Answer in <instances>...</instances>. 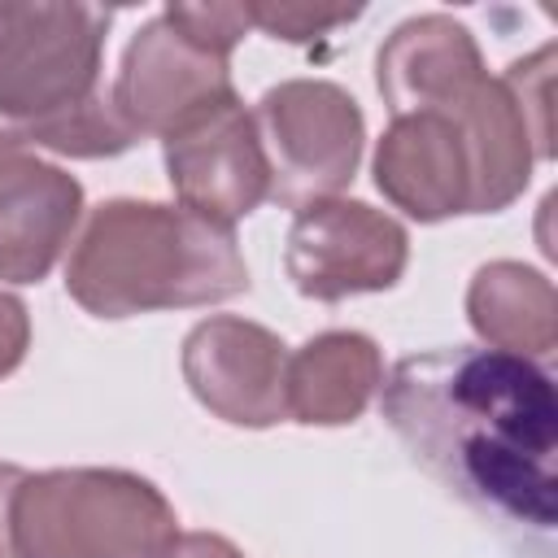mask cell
I'll return each mask as SVG.
<instances>
[{
  "label": "cell",
  "mask_w": 558,
  "mask_h": 558,
  "mask_svg": "<svg viewBox=\"0 0 558 558\" xmlns=\"http://www.w3.org/2000/svg\"><path fill=\"white\" fill-rule=\"evenodd\" d=\"M384 418L466 506L549 532L558 519L554 379L501 349H427L384 379Z\"/></svg>",
  "instance_id": "6da1fadb"
},
{
  "label": "cell",
  "mask_w": 558,
  "mask_h": 558,
  "mask_svg": "<svg viewBox=\"0 0 558 558\" xmlns=\"http://www.w3.org/2000/svg\"><path fill=\"white\" fill-rule=\"evenodd\" d=\"M65 292L92 318L196 310L248 292L235 231L183 205L100 201L65 257Z\"/></svg>",
  "instance_id": "7a4b0ae2"
},
{
  "label": "cell",
  "mask_w": 558,
  "mask_h": 558,
  "mask_svg": "<svg viewBox=\"0 0 558 558\" xmlns=\"http://www.w3.org/2000/svg\"><path fill=\"white\" fill-rule=\"evenodd\" d=\"M174 536L166 493L122 466L26 471L13 497L17 558H157Z\"/></svg>",
  "instance_id": "3957f363"
},
{
  "label": "cell",
  "mask_w": 558,
  "mask_h": 558,
  "mask_svg": "<svg viewBox=\"0 0 558 558\" xmlns=\"http://www.w3.org/2000/svg\"><path fill=\"white\" fill-rule=\"evenodd\" d=\"M109 22L100 4H0V118L26 131L100 96Z\"/></svg>",
  "instance_id": "277c9868"
},
{
  "label": "cell",
  "mask_w": 558,
  "mask_h": 558,
  "mask_svg": "<svg viewBox=\"0 0 558 558\" xmlns=\"http://www.w3.org/2000/svg\"><path fill=\"white\" fill-rule=\"evenodd\" d=\"M253 126L270 166V201L301 209L336 196L362 161V105L327 78H283L262 92Z\"/></svg>",
  "instance_id": "5b68a950"
},
{
  "label": "cell",
  "mask_w": 558,
  "mask_h": 558,
  "mask_svg": "<svg viewBox=\"0 0 558 558\" xmlns=\"http://www.w3.org/2000/svg\"><path fill=\"white\" fill-rule=\"evenodd\" d=\"M410 266L405 227L353 196H327L301 205L288 240L283 270L310 301H344L362 292H388Z\"/></svg>",
  "instance_id": "8992f818"
},
{
  "label": "cell",
  "mask_w": 558,
  "mask_h": 558,
  "mask_svg": "<svg viewBox=\"0 0 558 558\" xmlns=\"http://www.w3.org/2000/svg\"><path fill=\"white\" fill-rule=\"evenodd\" d=\"M235 96L240 92L231 83V57L196 44L166 13L148 17L131 35L109 87V100L135 140H166Z\"/></svg>",
  "instance_id": "52a82bcc"
},
{
  "label": "cell",
  "mask_w": 558,
  "mask_h": 558,
  "mask_svg": "<svg viewBox=\"0 0 558 558\" xmlns=\"http://www.w3.org/2000/svg\"><path fill=\"white\" fill-rule=\"evenodd\" d=\"M192 397L231 427H275L288 418V344L240 314L201 318L179 353Z\"/></svg>",
  "instance_id": "ba28073f"
},
{
  "label": "cell",
  "mask_w": 558,
  "mask_h": 558,
  "mask_svg": "<svg viewBox=\"0 0 558 558\" xmlns=\"http://www.w3.org/2000/svg\"><path fill=\"white\" fill-rule=\"evenodd\" d=\"M174 201L218 227H235L270 201V166L244 100H227L161 140Z\"/></svg>",
  "instance_id": "9c48e42d"
},
{
  "label": "cell",
  "mask_w": 558,
  "mask_h": 558,
  "mask_svg": "<svg viewBox=\"0 0 558 558\" xmlns=\"http://www.w3.org/2000/svg\"><path fill=\"white\" fill-rule=\"evenodd\" d=\"M375 187L414 222L475 209V161L462 126L440 109L397 113L375 144Z\"/></svg>",
  "instance_id": "30bf717a"
},
{
  "label": "cell",
  "mask_w": 558,
  "mask_h": 558,
  "mask_svg": "<svg viewBox=\"0 0 558 558\" xmlns=\"http://www.w3.org/2000/svg\"><path fill=\"white\" fill-rule=\"evenodd\" d=\"M480 74L488 70L475 35L449 13L405 17L375 52V87L392 118L414 109H440Z\"/></svg>",
  "instance_id": "8fae6325"
},
{
  "label": "cell",
  "mask_w": 558,
  "mask_h": 558,
  "mask_svg": "<svg viewBox=\"0 0 558 558\" xmlns=\"http://www.w3.org/2000/svg\"><path fill=\"white\" fill-rule=\"evenodd\" d=\"M83 222V183L35 157L0 192V279L39 283L74 244Z\"/></svg>",
  "instance_id": "7c38bea8"
},
{
  "label": "cell",
  "mask_w": 558,
  "mask_h": 558,
  "mask_svg": "<svg viewBox=\"0 0 558 558\" xmlns=\"http://www.w3.org/2000/svg\"><path fill=\"white\" fill-rule=\"evenodd\" d=\"M384 388V357L366 331H318L288 353V418L305 427H344Z\"/></svg>",
  "instance_id": "4fadbf2b"
},
{
  "label": "cell",
  "mask_w": 558,
  "mask_h": 558,
  "mask_svg": "<svg viewBox=\"0 0 558 558\" xmlns=\"http://www.w3.org/2000/svg\"><path fill=\"white\" fill-rule=\"evenodd\" d=\"M466 323L484 349L536 362L558 344V292L536 266L484 262L466 283Z\"/></svg>",
  "instance_id": "5bb4252c"
},
{
  "label": "cell",
  "mask_w": 558,
  "mask_h": 558,
  "mask_svg": "<svg viewBox=\"0 0 558 558\" xmlns=\"http://www.w3.org/2000/svg\"><path fill=\"white\" fill-rule=\"evenodd\" d=\"M35 153L48 148V153H61V157H83V161H96V157H118L126 148H135L140 140L131 135V126L118 118L109 92L92 96L87 105L52 118V122H39V126H26L17 131Z\"/></svg>",
  "instance_id": "9a60e30c"
},
{
  "label": "cell",
  "mask_w": 558,
  "mask_h": 558,
  "mask_svg": "<svg viewBox=\"0 0 558 558\" xmlns=\"http://www.w3.org/2000/svg\"><path fill=\"white\" fill-rule=\"evenodd\" d=\"M244 9H248V26L283 44H310L362 17V4H310V0H244Z\"/></svg>",
  "instance_id": "2e32d148"
},
{
  "label": "cell",
  "mask_w": 558,
  "mask_h": 558,
  "mask_svg": "<svg viewBox=\"0 0 558 558\" xmlns=\"http://www.w3.org/2000/svg\"><path fill=\"white\" fill-rule=\"evenodd\" d=\"M549 65H554V44L536 48L532 57L514 61L501 74L506 87L514 92L519 109H523V122H527L532 140H536V161H549L554 157V140H549V78H554V70Z\"/></svg>",
  "instance_id": "e0dca14e"
},
{
  "label": "cell",
  "mask_w": 558,
  "mask_h": 558,
  "mask_svg": "<svg viewBox=\"0 0 558 558\" xmlns=\"http://www.w3.org/2000/svg\"><path fill=\"white\" fill-rule=\"evenodd\" d=\"M179 31H187L196 44L231 57V48L253 31L244 0H205V4H166L161 9Z\"/></svg>",
  "instance_id": "ac0fdd59"
},
{
  "label": "cell",
  "mask_w": 558,
  "mask_h": 558,
  "mask_svg": "<svg viewBox=\"0 0 558 558\" xmlns=\"http://www.w3.org/2000/svg\"><path fill=\"white\" fill-rule=\"evenodd\" d=\"M26 349H31V314H26L22 296L0 288V379L22 366Z\"/></svg>",
  "instance_id": "d6986e66"
},
{
  "label": "cell",
  "mask_w": 558,
  "mask_h": 558,
  "mask_svg": "<svg viewBox=\"0 0 558 558\" xmlns=\"http://www.w3.org/2000/svg\"><path fill=\"white\" fill-rule=\"evenodd\" d=\"M157 558H244V549L218 532H179Z\"/></svg>",
  "instance_id": "ffe728a7"
},
{
  "label": "cell",
  "mask_w": 558,
  "mask_h": 558,
  "mask_svg": "<svg viewBox=\"0 0 558 558\" xmlns=\"http://www.w3.org/2000/svg\"><path fill=\"white\" fill-rule=\"evenodd\" d=\"M26 471L17 462H0V558H17V545H13V497L22 488Z\"/></svg>",
  "instance_id": "44dd1931"
},
{
  "label": "cell",
  "mask_w": 558,
  "mask_h": 558,
  "mask_svg": "<svg viewBox=\"0 0 558 558\" xmlns=\"http://www.w3.org/2000/svg\"><path fill=\"white\" fill-rule=\"evenodd\" d=\"M35 157H39V153H35L17 131H0V192H4V183H9L13 174H22Z\"/></svg>",
  "instance_id": "7402d4cb"
}]
</instances>
